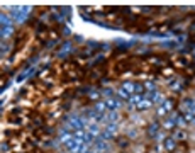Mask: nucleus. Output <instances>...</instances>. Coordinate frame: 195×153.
<instances>
[{
  "label": "nucleus",
  "mask_w": 195,
  "mask_h": 153,
  "mask_svg": "<svg viewBox=\"0 0 195 153\" xmlns=\"http://www.w3.org/2000/svg\"><path fill=\"white\" fill-rule=\"evenodd\" d=\"M104 102H105L107 112H114V111H117V109L120 107V102H119V99H114V97H107Z\"/></svg>",
  "instance_id": "1"
},
{
  "label": "nucleus",
  "mask_w": 195,
  "mask_h": 153,
  "mask_svg": "<svg viewBox=\"0 0 195 153\" xmlns=\"http://www.w3.org/2000/svg\"><path fill=\"white\" fill-rule=\"evenodd\" d=\"M171 105H173V104H171V101H163V104L158 107V116H165L166 112L171 109Z\"/></svg>",
  "instance_id": "2"
},
{
  "label": "nucleus",
  "mask_w": 195,
  "mask_h": 153,
  "mask_svg": "<svg viewBox=\"0 0 195 153\" xmlns=\"http://www.w3.org/2000/svg\"><path fill=\"white\" fill-rule=\"evenodd\" d=\"M87 131L90 133V134H93L95 138H98V134H100V124H97V122H90L87 126Z\"/></svg>",
  "instance_id": "3"
},
{
  "label": "nucleus",
  "mask_w": 195,
  "mask_h": 153,
  "mask_svg": "<svg viewBox=\"0 0 195 153\" xmlns=\"http://www.w3.org/2000/svg\"><path fill=\"white\" fill-rule=\"evenodd\" d=\"M151 105H153V102L149 101V99H146V97H144V99H143V101H141V102H139V104L136 105V107L139 109V111H146V109H149Z\"/></svg>",
  "instance_id": "4"
},
{
  "label": "nucleus",
  "mask_w": 195,
  "mask_h": 153,
  "mask_svg": "<svg viewBox=\"0 0 195 153\" xmlns=\"http://www.w3.org/2000/svg\"><path fill=\"white\" fill-rule=\"evenodd\" d=\"M143 99H144V95H143V94H132V95H131V99H129V104H131V105H137Z\"/></svg>",
  "instance_id": "5"
},
{
  "label": "nucleus",
  "mask_w": 195,
  "mask_h": 153,
  "mask_svg": "<svg viewBox=\"0 0 195 153\" xmlns=\"http://www.w3.org/2000/svg\"><path fill=\"white\" fill-rule=\"evenodd\" d=\"M117 119H119V114H117V111L107 112V114H105V121H107V122H117Z\"/></svg>",
  "instance_id": "6"
},
{
  "label": "nucleus",
  "mask_w": 195,
  "mask_h": 153,
  "mask_svg": "<svg viewBox=\"0 0 195 153\" xmlns=\"http://www.w3.org/2000/svg\"><path fill=\"white\" fill-rule=\"evenodd\" d=\"M97 112H100V114H105V111H107V107H105V102H95V107H93Z\"/></svg>",
  "instance_id": "7"
},
{
  "label": "nucleus",
  "mask_w": 195,
  "mask_h": 153,
  "mask_svg": "<svg viewBox=\"0 0 195 153\" xmlns=\"http://www.w3.org/2000/svg\"><path fill=\"white\" fill-rule=\"evenodd\" d=\"M105 131H109L110 134H116V133H117V122H107Z\"/></svg>",
  "instance_id": "8"
},
{
  "label": "nucleus",
  "mask_w": 195,
  "mask_h": 153,
  "mask_svg": "<svg viewBox=\"0 0 195 153\" xmlns=\"http://www.w3.org/2000/svg\"><path fill=\"white\" fill-rule=\"evenodd\" d=\"M12 26V19H10V15H2V27H10Z\"/></svg>",
  "instance_id": "9"
},
{
  "label": "nucleus",
  "mask_w": 195,
  "mask_h": 153,
  "mask_svg": "<svg viewBox=\"0 0 195 153\" xmlns=\"http://www.w3.org/2000/svg\"><path fill=\"white\" fill-rule=\"evenodd\" d=\"M12 32H14V26H10V27H2V38H9Z\"/></svg>",
  "instance_id": "10"
},
{
  "label": "nucleus",
  "mask_w": 195,
  "mask_h": 153,
  "mask_svg": "<svg viewBox=\"0 0 195 153\" xmlns=\"http://www.w3.org/2000/svg\"><path fill=\"white\" fill-rule=\"evenodd\" d=\"M165 148H166V150H170V152L175 148V141H173V138H168V140L165 141Z\"/></svg>",
  "instance_id": "11"
},
{
  "label": "nucleus",
  "mask_w": 195,
  "mask_h": 153,
  "mask_svg": "<svg viewBox=\"0 0 195 153\" xmlns=\"http://www.w3.org/2000/svg\"><path fill=\"white\" fill-rule=\"evenodd\" d=\"M117 94H119L122 99H126L127 102H129V99H131V94H129V92H126L124 89H119V90H117Z\"/></svg>",
  "instance_id": "12"
},
{
  "label": "nucleus",
  "mask_w": 195,
  "mask_h": 153,
  "mask_svg": "<svg viewBox=\"0 0 195 153\" xmlns=\"http://www.w3.org/2000/svg\"><path fill=\"white\" fill-rule=\"evenodd\" d=\"M163 126H165L166 129H171V128L175 126V121H173V117H171V119H166V121H165V124H163Z\"/></svg>",
  "instance_id": "13"
},
{
  "label": "nucleus",
  "mask_w": 195,
  "mask_h": 153,
  "mask_svg": "<svg viewBox=\"0 0 195 153\" xmlns=\"http://www.w3.org/2000/svg\"><path fill=\"white\" fill-rule=\"evenodd\" d=\"M146 89H148L149 92H156V87L153 85V83H151V82H148V83H146Z\"/></svg>",
  "instance_id": "14"
},
{
  "label": "nucleus",
  "mask_w": 195,
  "mask_h": 153,
  "mask_svg": "<svg viewBox=\"0 0 195 153\" xmlns=\"http://www.w3.org/2000/svg\"><path fill=\"white\" fill-rule=\"evenodd\" d=\"M183 138H185V133H182V131H178L175 134V138H173V140H183Z\"/></svg>",
  "instance_id": "15"
},
{
  "label": "nucleus",
  "mask_w": 195,
  "mask_h": 153,
  "mask_svg": "<svg viewBox=\"0 0 195 153\" xmlns=\"http://www.w3.org/2000/svg\"><path fill=\"white\" fill-rule=\"evenodd\" d=\"M156 131H158V124L155 122V124L151 126V129H149V133H156Z\"/></svg>",
  "instance_id": "16"
},
{
  "label": "nucleus",
  "mask_w": 195,
  "mask_h": 153,
  "mask_svg": "<svg viewBox=\"0 0 195 153\" xmlns=\"http://www.w3.org/2000/svg\"><path fill=\"white\" fill-rule=\"evenodd\" d=\"M93 152H95V150H93ZM95 153H97V152H95Z\"/></svg>",
  "instance_id": "17"
}]
</instances>
